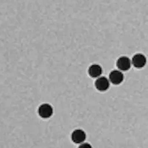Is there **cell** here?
Masks as SVG:
<instances>
[{"label": "cell", "mask_w": 148, "mask_h": 148, "mask_svg": "<svg viewBox=\"0 0 148 148\" xmlns=\"http://www.w3.org/2000/svg\"><path fill=\"white\" fill-rule=\"evenodd\" d=\"M86 138V135L83 130L77 129L74 130L71 135L72 140L75 144H82Z\"/></svg>", "instance_id": "7a4b0ae2"}, {"label": "cell", "mask_w": 148, "mask_h": 148, "mask_svg": "<svg viewBox=\"0 0 148 148\" xmlns=\"http://www.w3.org/2000/svg\"><path fill=\"white\" fill-rule=\"evenodd\" d=\"M124 80V75L120 70H113L109 75V81L115 85L122 83Z\"/></svg>", "instance_id": "277c9868"}, {"label": "cell", "mask_w": 148, "mask_h": 148, "mask_svg": "<svg viewBox=\"0 0 148 148\" xmlns=\"http://www.w3.org/2000/svg\"><path fill=\"white\" fill-rule=\"evenodd\" d=\"M131 62L134 67L136 68H142L146 64V58L143 54L136 53L133 57Z\"/></svg>", "instance_id": "8992f818"}, {"label": "cell", "mask_w": 148, "mask_h": 148, "mask_svg": "<svg viewBox=\"0 0 148 148\" xmlns=\"http://www.w3.org/2000/svg\"><path fill=\"white\" fill-rule=\"evenodd\" d=\"M102 73V67L100 65L93 64L88 68V74L93 78H98L101 75Z\"/></svg>", "instance_id": "52a82bcc"}, {"label": "cell", "mask_w": 148, "mask_h": 148, "mask_svg": "<svg viewBox=\"0 0 148 148\" xmlns=\"http://www.w3.org/2000/svg\"><path fill=\"white\" fill-rule=\"evenodd\" d=\"M95 88L100 92L106 91L110 87V81L105 77H99L95 82Z\"/></svg>", "instance_id": "5b68a950"}, {"label": "cell", "mask_w": 148, "mask_h": 148, "mask_svg": "<svg viewBox=\"0 0 148 148\" xmlns=\"http://www.w3.org/2000/svg\"><path fill=\"white\" fill-rule=\"evenodd\" d=\"M132 66L130 59L126 56H122L116 61V66L120 71H127Z\"/></svg>", "instance_id": "3957f363"}, {"label": "cell", "mask_w": 148, "mask_h": 148, "mask_svg": "<svg viewBox=\"0 0 148 148\" xmlns=\"http://www.w3.org/2000/svg\"><path fill=\"white\" fill-rule=\"evenodd\" d=\"M78 148H92V147L88 143H82Z\"/></svg>", "instance_id": "ba28073f"}, {"label": "cell", "mask_w": 148, "mask_h": 148, "mask_svg": "<svg viewBox=\"0 0 148 148\" xmlns=\"http://www.w3.org/2000/svg\"><path fill=\"white\" fill-rule=\"evenodd\" d=\"M53 108L49 104H42L39 107V115L42 119H48L53 114Z\"/></svg>", "instance_id": "6da1fadb"}]
</instances>
